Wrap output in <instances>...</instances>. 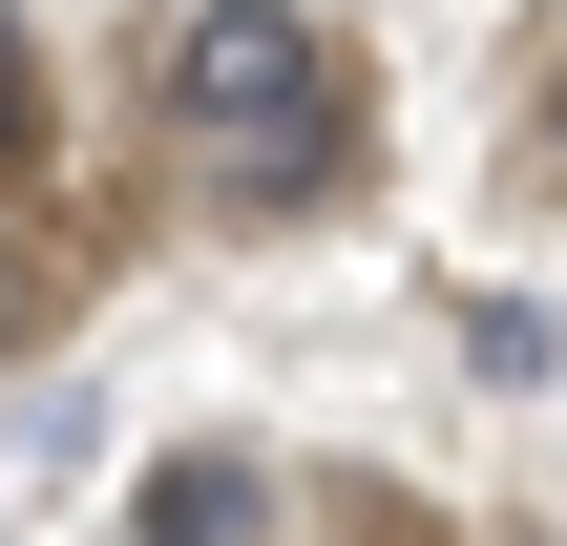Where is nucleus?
Returning <instances> with one entry per match:
<instances>
[{
  "label": "nucleus",
  "instance_id": "1",
  "mask_svg": "<svg viewBox=\"0 0 567 546\" xmlns=\"http://www.w3.org/2000/svg\"><path fill=\"white\" fill-rule=\"evenodd\" d=\"M168 147H189L210 210H316L358 168V84H337V42L295 0H210L189 63H168Z\"/></svg>",
  "mask_w": 567,
  "mask_h": 546
},
{
  "label": "nucleus",
  "instance_id": "2",
  "mask_svg": "<svg viewBox=\"0 0 567 546\" xmlns=\"http://www.w3.org/2000/svg\"><path fill=\"white\" fill-rule=\"evenodd\" d=\"M252 505H274V484H252V463H210V442L126 484V526H147V546H252Z\"/></svg>",
  "mask_w": 567,
  "mask_h": 546
},
{
  "label": "nucleus",
  "instance_id": "3",
  "mask_svg": "<svg viewBox=\"0 0 567 546\" xmlns=\"http://www.w3.org/2000/svg\"><path fill=\"white\" fill-rule=\"evenodd\" d=\"M42 126H63V105H42V42H21V0H0V168H42Z\"/></svg>",
  "mask_w": 567,
  "mask_h": 546
},
{
  "label": "nucleus",
  "instance_id": "4",
  "mask_svg": "<svg viewBox=\"0 0 567 546\" xmlns=\"http://www.w3.org/2000/svg\"><path fill=\"white\" fill-rule=\"evenodd\" d=\"M21 337H42V253L0 231V358H21Z\"/></svg>",
  "mask_w": 567,
  "mask_h": 546
},
{
  "label": "nucleus",
  "instance_id": "5",
  "mask_svg": "<svg viewBox=\"0 0 567 546\" xmlns=\"http://www.w3.org/2000/svg\"><path fill=\"white\" fill-rule=\"evenodd\" d=\"M547 147H567V63H547Z\"/></svg>",
  "mask_w": 567,
  "mask_h": 546
}]
</instances>
